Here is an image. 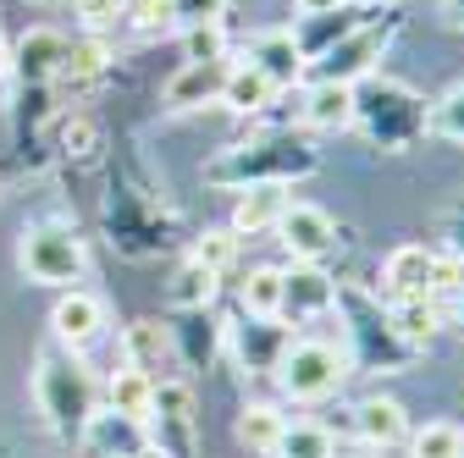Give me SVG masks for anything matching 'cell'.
<instances>
[{"label":"cell","mask_w":464,"mask_h":458,"mask_svg":"<svg viewBox=\"0 0 464 458\" xmlns=\"http://www.w3.org/2000/svg\"><path fill=\"white\" fill-rule=\"evenodd\" d=\"M17 265L39 288H78L89 271V249L67 221H34L17 243Z\"/></svg>","instance_id":"6da1fadb"},{"label":"cell","mask_w":464,"mask_h":458,"mask_svg":"<svg viewBox=\"0 0 464 458\" xmlns=\"http://www.w3.org/2000/svg\"><path fill=\"white\" fill-rule=\"evenodd\" d=\"M276 386L294 397V404H321V397H332L348 376V354L337 348V342H321V337H299L287 342V348L276 354Z\"/></svg>","instance_id":"7a4b0ae2"},{"label":"cell","mask_w":464,"mask_h":458,"mask_svg":"<svg viewBox=\"0 0 464 458\" xmlns=\"http://www.w3.org/2000/svg\"><path fill=\"white\" fill-rule=\"evenodd\" d=\"M34 392H39V409H44L50 431H62V436H78L89 425V415H94V381L67 354H44L39 359Z\"/></svg>","instance_id":"3957f363"},{"label":"cell","mask_w":464,"mask_h":458,"mask_svg":"<svg viewBox=\"0 0 464 458\" xmlns=\"http://www.w3.org/2000/svg\"><path fill=\"white\" fill-rule=\"evenodd\" d=\"M276 238H282V249L294 254V265H315V260H326V249L337 243V233H332V215L321 210V205H294L287 199V210H282V221H276Z\"/></svg>","instance_id":"277c9868"},{"label":"cell","mask_w":464,"mask_h":458,"mask_svg":"<svg viewBox=\"0 0 464 458\" xmlns=\"http://www.w3.org/2000/svg\"><path fill=\"white\" fill-rule=\"evenodd\" d=\"M50 331L62 337L67 348H89V342H100V331H105V304L94 293H83V288H67L50 310Z\"/></svg>","instance_id":"5b68a950"},{"label":"cell","mask_w":464,"mask_h":458,"mask_svg":"<svg viewBox=\"0 0 464 458\" xmlns=\"http://www.w3.org/2000/svg\"><path fill=\"white\" fill-rule=\"evenodd\" d=\"M337 304V288H332V276L315 271V265H294V271H282V315H294V320H315Z\"/></svg>","instance_id":"8992f818"},{"label":"cell","mask_w":464,"mask_h":458,"mask_svg":"<svg viewBox=\"0 0 464 458\" xmlns=\"http://www.w3.org/2000/svg\"><path fill=\"white\" fill-rule=\"evenodd\" d=\"M431 249H420V243H403V249H392L387 254V265H382V288L392 293V304H403V299H431Z\"/></svg>","instance_id":"52a82bcc"},{"label":"cell","mask_w":464,"mask_h":458,"mask_svg":"<svg viewBox=\"0 0 464 458\" xmlns=\"http://www.w3.org/2000/svg\"><path fill=\"white\" fill-rule=\"evenodd\" d=\"M360 122V94H354V83H315L310 94H304V128H315V133H343V128H354Z\"/></svg>","instance_id":"ba28073f"},{"label":"cell","mask_w":464,"mask_h":458,"mask_svg":"<svg viewBox=\"0 0 464 458\" xmlns=\"http://www.w3.org/2000/svg\"><path fill=\"white\" fill-rule=\"evenodd\" d=\"M244 62H255L266 78H271V89L282 94V89H294L299 78H304V50L294 44V33H260L255 44H249V55H244Z\"/></svg>","instance_id":"9c48e42d"},{"label":"cell","mask_w":464,"mask_h":458,"mask_svg":"<svg viewBox=\"0 0 464 458\" xmlns=\"http://www.w3.org/2000/svg\"><path fill=\"white\" fill-rule=\"evenodd\" d=\"M354 431L365 447H398V442H410V415H403L398 397H365V404L354 409Z\"/></svg>","instance_id":"30bf717a"},{"label":"cell","mask_w":464,"mask_h":458,"mask_svg":"<svg viewBox=\"0 0 464 458\" xmlns=\"http://www.w3.org/2000/svg\"><path fill=\"white\" fill-rule=\"evenodd\" d=\"M371 62H382V33H376V28H360V33H348V39H337V44L326 50L321 78H326V83H354V78L371 72Z\"/></svg>","instance_id":"8fae6325"},{"label":"cell","mask_w":464,"mask_h":458,"mask_svg":"<svg viewBox=\"0 0 464 458\" xmlns=\"http://www.w3.org/2000/svg\"><path fill=\"white\" fill-rule=\"evenodd\" d=\"M221 83H227V62H183V72L166 83V105L199 110L205 100H221Z\"/></svg>","instance_id":"7c38bea8"},{"label":"cell","mask_w":464,"mask_h":458,"mask_svg":"<svg viewBox=\"0 0 464 458\" xmlns=\"http://www.w3.org/2000/svg\"><path fill=\"white\" fill-rule=\"evenodd\" d=\"M105 397H111V415H122V420L144 425V420H150V409H155V376H150V370L122 365V370H111Z\"/></svg>","instance_id":"4fadbf2b"},{"label":"cell","mask_w":464,"mask_h":458,"mask_svg":"<svg viewBox=\"0 0 464 458\" xmlns=\"http://www.w3.org/2000/svg\"><path fill=\"white\" fill-rule=\"evenodd\" d=\"M276 100L271 78L255 67V62H227V83H221V105L238 110V117H255V110H266Z\"/></svg>","instance_id":"5bb4252c"},{"label":"cell","mask_w":464,"mask_h":458,"mask_svg":"<svg viewBox=\"0 0 464 458\" xmlns=\"http://www.w3.org/2000/svg\"><path fill=\"white\" fill-rule=\"evenodd\" d=\"M282 210H287V188L282 183H249L244 199H238V210H232V233H238V238L266 233V226L282 221Z\"/></svg>","instance_id":"9a60e30c"},{"label":"cell","mask_w":464,"mask_h":458,"mask_svg":"<svg viewBox=\"0 0 464 458\" xmlns=\"http://www.w3.org/2000/svg\"><path fill=\"white\" fill-rule=\"evenodd\" d=\"M139 431H144V425H133V420H122V415H89V425H83L78 436H83V447L100 453V458H139V453H144V447H139Z\"/></svg>","instance_id":"2e32d148"},{"label":"cell","mask_w":464,"mask_h":458,"mask_svg":"<svg viewBox=\"0 0 464 458\" xmlns=\"http://www.w3.org/2000/svg\"><path fill=\"white\" fill-rule=\"evenodd\" d=\"M62 62H67V39L50 33V28H34L17 44V72L23 78H62Z\"/></svg>","instance_id":"e0dca14e"},{"label":"cell","mask_w":464,"mask_h":458,"mask_svg":"<svg viewBox=\"0 0 464 458\" xmlns=\"http://www.w3.org/2000/svg\"><path fill=\"white\" fill-rule=\"evenodd\" d=\"M282 431H287V415L282 409H271V404H249L244 415H238V442L249 447V453H276V442H282Z\"/></svg>","instance_id":"ac0fdd59"},{"label":"cell","mask_w":464,"mask_h":458,"mask_svg":"<svg viewBox=\"0 0 464 458\" xmlns=\"http://www.w3.org/2000/svg\"><path fill=\"white\" fill-rule=\"evenodd\" d=\"M244 315L249 320H282V271L276 265H255L244 281Z\"/></svg>","instance_id":"d6986e66"},{"label":"cell","mask_w":464,"mask_h":458,"mask_svg":"<svg viewBox=\"0 0 464 458\" xmlns=\"http://www.w3.org/2000/svg\"><path fill=\"white\" fill-rule=\"evenodd\" d=\"M166 331H160V320H133L128 331H122V365H133V370H155L160 359H166Z\"/></svg>","instance_id":"ffe728a7"},{"label":"cell","mask_w":464,"mask_h":458,"mask_svg":"<svg viewBox=\"0 0 464 458\" xmlns=\"http://www.w3.org/2000/svg\"><path fill=\"white\" fill-rule=\"evenodd\" d=\"M166 299L178 310H205L216 299V271H205L199 260H183L178 276H171V288H166Z\"/></svg>","instance_id":"44dd1931"},{"label":"cell","mask_w":464,"mask_h":458,"mask_svg":"<svg viewBox=\"0 0 464 458\" xmlns=\"http://www.w3.org/2000/svg\"><path fill=\"white\" fill-rule=\"evenodd\" d=\"M387 326H392L403 342H431V331L442 326V310H437L431 299H403V304H392Z\"/></svg>","instance_id":"7402d4cb"},{"label":"cell","mask_w":464,"mask_h":458,"mask_svg":"<svg viewBox=\"0 0 464 458\" xmlns=\"http://www.w3.org/2000/svg\"><path fill=\"white\" fill-rule=\"evenodd\" d=\"M271 458H337V447L326 425H287Z\"/></svg>","instance_id":"603a6c76"},{"label":"cell","mask_w":464,"mask_h":458,"mask_svg":"<svg viewBox=\"0 0 464 458\" xmlns=\"http://www.w3.org/2000/svg\"><path fill=\"white\" fill-rule=\"evenodd\" d=\"M459 425H448V420H431V425H420V431H410V458H459Z\"/></svg>","instance_id":"cb8c5ba5"},{"label":"cell","mask_w":464,"mask_h":458,"mask_svg":"<svg viewBox=\"0 0 464 458\" xmlns=\"http://www.w3.org/2000/svg\"><path fill=\"white\" fill-rule=\"evenodd\" d=\"M426 128H431L437 138H453V144H464V83H453V89H448V94L431 105Z\"/></svg>","instance_id":"d4e9b609"},{"label":"cell","mask_w":464,"mask_h":458,"mask_svg":"<svg viewBox=\"0 0 464 458\" xmlns=\"http://www.w3.org/2000/svg\"><path fill=\"white\" fill-rule=\"evenodd\" d=\"M183 62H227V28L221 23L183 28Z\"/></svg>","instance_id":"484cf974"},{"label":"cell","mask_w":464,"mask_h":458,"mask_svg":"<svg viewBox=\"0 0 464 458\" xmlns=\"http://www.w3.org/2000/svg\"><path fill=\"white\" fill-rule=\"evenodd\" d=\"M105 62H111V50H105V39H100V33H89V39L67 44V62H62V78H94V72H105Z\"/></svg>","instance_id":"4316f807"},{"label":"cell","mask_w":464,"mask_h":458,"mask_svg":"<svg viewBox=\"0 0 464 458\" xmlns=\"http://www.w3.org/2000/svg\"><path fill=\"white\" fill-rule=\"evenodd\" d=\"M238 243H244V238L232 233V226H216V233H205V238L194 243V260H199L205 271H216V276H221L232 260H238Z\"/></svg>","instance_id":"83f0119b"},{"label":"cell","mask_w":464,"mask_h":458,"mask_svg":"<svg viewBox=\"0 0 464 458\" xmlns=\"http://www.w3.org/2000/svg\"><path fill=\"white\" fill-rule=\"evenodd\" d=\"M72 12H78V23H83L89 33H105L116 17L128 12V0H72Z\"/></svg>","instance_id":"f1b7e54d"},{"label":"cell","mask_w":464,"mask_h":458,"mask_svg":"<svg viewBox=\"0 0 464 458\" xmlns=\"http://www.w3.org/2000/svg\"><path fill=\"white\" fill-rule=\"evenodd\" d=\"M227 0H171V23L178 28H199V23H221Z\"/></svg>","instance_id":"f546056e"},{"label":"cell","mask_w":464,"mask_h":458,"mask_svg":"<svg viewBox=\"0 0 464 458\" xmlns=\"http://www.w3.org/2000/svg\"><path fill=\"white\" fill-rule=\"evenodd\" d=\"M128 17H133V28H144V33H155V28H178V23H171V0H139Z\"/></svg>","instance_id":"4dcf8cb0"},{"label":"cell","mask_w":464,"mask_h":458,"mask_svg":"<svg viewBox=\"0 0 464 458\" xmlns=\"http://www.w3.org/2000/svg\"><path fill=\"white\" fill-rule=\"evenodd\" d=\"M62 144H67L72 155H89V149H94V128H89L83 117H72V122L62 128Z\"/></svg>","instance_id":"1f68e13d"},{"label":"cell","mask_w":464,"mask_h":458,"mask_svg":"<svg viewBox=\"0 0 464 458\" xmlns=\"http://www.w3.org/2000/svg\"><path fill=\"white\" fill-rule=\"evenodd\" d=\"M343 6H348V0H294L299 17H337Z\"/></svg>","instance_id":"d6a6232c"},{"label":"cell","mask_w":464,"mask_h":458,"mask_svg":"<svg viewBox=\"0 0 464 458\" xmlns=\"http://www.w3.org/2000/svg\"><path fill=\"white\" fill-rule=\"evenodd\" d=\"M442 17H448L453 28H464V0H442Z\"/></svg>","instance_id":"836d02e7"},{"label":"cell","mask_w":464,"mask_h":458,"mask_svg":"<svg viewBox=\"0 0 464 458\" xmlns=\"http://www.w3.org/2000/svg\"><path fill=\"white\" fill-rule=\"evenodd\" d=\"M448 320H453V326H459V331H464V288H459V293H453V304H448Z\"/></svg>","instance_id":"e575fe53"},{"label":"cell","mask_w":464,"mask_h":458,"mask_svg":"<svg viewBox=\"0 0 464 458\" xmlns=\"http://www.w3.org/2000/svg\"><path fill=\"white\" fill-rule=\"evenodd\" d=\"M6 89H12V62H6V50H0V100H6Z\"/></svg>","instance_id":"d590c367"},{"label":"cell","mask_w":464,"mask_h":458,"mask_svg":"<svg viewBox=\"0 0 464 458\" xmlns=\"http://www.w3.org/2000/svg\"><path fill=\"white\" fill-rule=\"evenodd\" d=\"M39 6H72V0H39Z\"/></svg>","instance_id":"8d00e7d4"},{"label":"cell","mask_w":464,"mask_h":458,"mask_svg":"<svg viewBox=\"0 0 464 458\" xmlns=\"http://www.w3.org/2000/svg\"><path fill=\"white\" fill-rule=\"evenodd\" d=\"M354 458H376V447H371V453H354Z\"/></svg>","instance_id":"74e56055"},{"label":"cell","mask_w":464,"mask_h":458,"mask_svg":"<svg viewBox=\"0 0 464 458\" xmlns=\"http://www.w3.org/2000/svg\"><path fill=\"white\" fill-rule=\"evenodd\" d=\"M459 458H464V436H459Z\"/></svg>","instance_id":"f35d334b"}]
</instances>
